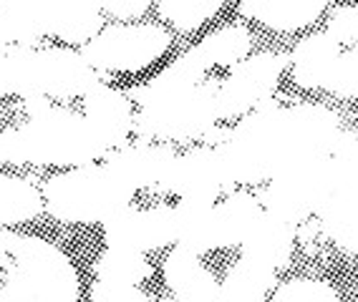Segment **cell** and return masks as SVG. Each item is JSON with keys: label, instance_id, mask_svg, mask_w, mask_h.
Segmentation results:
<instances>
[{"label": "cell", "instance_id": "ffe728a7", "mask_svg": "<svg viewBox=\"0 0 358 302\" xmlns=\"http://www.w3.org/2000/svg\"><path fill=\"white\" fill-rule=\"evenodd\" d=\"M343 48L323 33H313L295 45L290 63H293V81L303 89H326L328 78Z\"/></svg>", "mask_w": 358, "mask_h": 302}, {"label": "cell", "instance_id": "7a4b0ae2", "mask_svg": "<svg viewBox=\"0 0 358 302\" xmlns=\"http://www.w3.org/2000/svg\"><path fill=\"white\" fill-rule=\"evenodd\" d=\"M6 164H38V167H86L109 154L106 144L86 116L64 106H48L28 116L20 129L3 131Z\"/></svg>", "mask_w": 358, "mask_h": 302}, {"label": "cell", "instance_id": "52a82bcc", "mask_svg": "<svg viewBox=\"0 0 358 302\" xmlns=\"http://www.w3.org/2000/svg\"><path fill=\"white\" fill-rule=\"evenodd\" d=\"M331 154L298 156L282 164L268 179V187L262 192L265 212L275 214L290 225L306 222L323 204V197L331 184Z\"/></svg>", "mask_w": 358, "mask_h": 302}, {"label": "cell", "instance_id": "7c38bea8", "mask_svg": "<svg viewBox=\"0 0 358 302\" xmlns=\"http://www.w3.org/2000/svg\"><path fill=\"white\" fill-rule=\"evenodd\" d=\"M174 161H177V154L169 146L141 142L124 144V146L114 149L103 156L106 169H111L131 192H136V189L166 192Z\"/></svg>", "mask_w": 358, "mask_h": 302}, {"label": "cell", "instance_id": "e575fe53", "mask_svg": "<svg viewBox=\"0 0 358 302\" xmlns=\"http://www.w3.org/2000/svg\"><path fill=\"white\" fill-rule=\"evenodd\" d=\"M162 302H179V300H172V297H166V300ZM205 302H265L260 300V297H248V295H240V292H235V289H227L220 285V289L215 292V295L210 297V300Z\"/></svg>", "mask_w": 358, "mask_h": 302}, {"label": "cell", "instance_id": "83f0119b", "mask_svg": "<svg viewBox=\"0 0 358 302\" xmlns=\"http://www.w3.org/2000/svg\"><path fill=\"white\" fill-rule=\"evenodd\" d=\"M275 282H278L275 270H270V267H265V264L243 257L230 272H227L222 287L235 289V292H243V295H250V297H262V300H265V295L275 287Z\"/></svg>", "mask_w": 358, "mask_h": 302}, {"label": "cell", "instance_id": "8d00e7d4", "mask_svg": "<svg viewBox=\"0 0 358 302\" xmlns=\"http://www.w3.org/2000/svg\"><path fill=\"white\" fill-rule=\"evenodd\" d=\"M0 302H20V297L15 292H10L6 285H0Z\"/></svg>", "mask_w": 358, "mask_h": 302}, {"label": "cell", "instance_id": "3957f363", "mask_svg": "<svg viewBox=\"0 0 358 302\" xmlns=\"http://www.w3.org/2000/svg\"><path fill=\"white\" fill-rule=\"evenodd\" d=\"M217 86L220 78L202 81L189 89H131L129 96L139 101V116L134 129L141 144L159 136L172 142L202 139L212 126H217Z\"/></svg>", "mask_w": 358, "mask_h": 302}, {"label": "cell", "instance_id": "2e32d148", "mask_svg": "<svg viewBox=\"0 0 358 302\" xmlns=\"http://www.w3.org/2000/svg\"><path fill=\"white\" fill-rule=\"evenodd\" d=\"M43 23L48 36L86 45L103 31V13L91 0H43Z\"/></svg>", "mask_w": 358, "mask_h": 302}, {"label": "cell", "instance_id": "9c48e42d", "mask_svg": "<svg viewBox=\"0 0 358 302\" xmlns=\"http://www.w3.org/2000/svg\"><path fill=\"white\" fill-rule=\"evenodd\" d=\"M290 56L285 53H257L237 66H232L230 76L217 86V116L237 119L255 109L257 103L273 98Z\"/></svg>", "mask_w": 358, "mask_h": 302}, {"label": "cell", "instance_id": "484cf974", "mask_svg": "<svg viewBox=\"0 0 358 302\" xmlns=\"http://www.w3.org/2000/svg\"><path fill=\"white\" fill-rule=\"evenodd\" d=\"M33 63L31 48H0V96L33 98Z\"/></svg>", "mask_w": 358, "mask_h": 302}, {"label": "cell", "instance_id": "4316f807", "mask_svg": "<svg viewBox=\"0 0 358 302\" xmlns=\"http://www.w3.org/2000/svg\"><path fill=\"white\" fill-rule=\"evenodd\" d=\"M207 76V63L202 61L197 48H189L182 56H177L164 71L149 81V89H189L199 86Z\"/></svg>", "mask_w": 358, "mask_h": 302}, {"label": "cell", "instance_id": "44dd1931", "mask_svg": "<svg viewBox=\"0 0 358 302\" xmlns=\"http://www.w3.org/2000/svg\"><path fill=\"white\" fill-rule=\"evenodd\" d=\"M240 15L252 18L273 31H301L326 13L320 0H252L237 6Z\"/></svg>", "mask_w": 358, "mask_h": 302}, {"label": "cell", "instance_id": "74e56055", "mask_svg": "<svg viewBox=\"0 0 358 302\" xmlns=\"http://www.w3.org/2000/svg\"><path fill=\"white\" fill-rule=\"evenodd\" d=\"M0 164H6V139H3V131H0Z\"/></svg>", "mask_w": 358, "mask_h": 302}, {"label": "cell", "instance_id": "cb8c5ba5", "mask_svg": "<svg viewBox=\"0 0 358 302\" xmlns=\"http://www.w3.org/2000/svg\"><path fill=\"white\" fill-rule=\"evenodd\" d=\"M250 31L245 26H224L205 36V40L194 45L202 56V61L210 66H237L250 53Z\"/></svg>", "mask_w": 358, "mask_h": 302}, {"label": "cell", "instance_id": "6da1fadb", "mask_svg": "<svg viewBox=\"0 0 358 302\" xmlns=\"http://www.w3.org/2000/svg\"><path fill=\"white\" fill-rule=\"evenodd\" d=\"M341 134L338 114L323 103H257L215 149L230 192L237 184L268 181L298 156L331 154Z\"/></svg>", "mask_w": 358, "mask_h": 302}, {"label": "cell", "instance_id": "5bb4252c", "mask_svg": "<svg viewBox=\"0 0 358 302\" xmlns=\"http://www.w3.org/2000/svg\"><path fill=\"white\" fill-rule=\"evenodd\" d=\"M83 116L96 129L101 142L109 151L124 146L134 129V109L131 98L119 89L99 81L94 89L83 96Z\"/></svg>", "mask_w": 358, "mask_h": 302}, {"label": "cell", "instance_id": "d6986e66", "mask_svg": "<svg viewBox=\"0 0 358 302\" xmlns=\"http://www.w3.org/2000/svg\"><path fill=\"white\" fill-rule=\"evenodd\" d=\"M43 0H3L0 3V48H31L43 43Z\"/></svg>", "mask_w": 358, "mask_h": 302}, {"label": "cell", "instance_id": "d4e9b609", "mask_svg": "<svg viewBox=\"0 0 358 302\" xmlns=\"http://www.w3.org/2000/svg\"><path fill=\"white\" fill-rule=\"evenodd\" d=\"M96 280L106 282H122V285H136L152 277V264L141 252L119 250V247H106L94 262Z\"/></svg>", "mask_w": 358, "mask_h": 302}, {"label": "cell", "instance_id": "9a60e30c", "mask_svg": "<svg viewBox=\"0 0 358 302\" xmlns=\"http://www.w3.org/2000/svg\"><path fill=\"white\" fill-rule=\"evenodd\" d=\"M240 247H243V257L265 264L275 272L285 270L293 257L295 225L262 209L243 237Z\"/></svg>", "mask_w": 358, "mask_h": 302}, {"label": "cell", "instance_id": "8fae6325", "mask_svg": "<svg viewBox=\"0 0 358 302\" xmlns=\"http://www.w3.org/2000/svg\"><path fill=\"white\" fill-rule=\"evenodd\" d=\"M101 78L83 61L81 53L71 48H43L36 51L33 63V96L76 98L86 96Z\"/></svg>", "mask_w": 358, "mask_h": 302}, {"label": "cell", "instance_id": "7402d4cb", "mask_svg": "<svg viewBox=\"0 0 358 302\" xmlns=\"http://www.w3.org/2000/svg\"><path fill=\"white\" fill-rule=\"evenodd\" d=\"M262 212L260 202L248 192H232L227 199L215 204V219H217V245L235 247L243 242L257 214Z\"/></svg>", "mask_w": 358, "mask_h": 302}, {"label": "cell", "instance_id": "8992f818", "mask_svg": "<svg viewBox=\"0 0 358 302\" xmlns=\"http://www.w3.org/2000/svg\"><path fill=\"white\" fill-rule=\"evenodd\" d=\"M331 184L318 206L320 229L345 252L356 255L358 250V156L356 134L341 131L331 149Z\"/></svg>", "mask_w": 358, "mask_h": 302}, {"label": "cell", "instance_id": "f546056e", "mask_svg": "<svg viewBox=\"0 0 358 302\" xmlns=\"http://www.w3.org/2000/svg\"><path fill=\"white\" fill-rule=\"evenodd\" d=\"M270 302H338V295L323 280H290L278 287Z\"/></svg>", "mask_w": 358, "mask_h": 302}, {"label": "cell", "instance_id": "1f68e13d", "mask_svg": "<svg viewBox=\"0 0 358 302\" xmlns=\"http://www.w3.org/2000/svg\"><path fill=\"white\" fill-rule=\"evenodd\" d=\"M328 36L343 48H356V36H358V8L356 6H341L333 10L331 20H328Z\"/></svg>", "mask_w": 358, "mask_h": 302}, {"label": "cell", "instance_id": "d6a6232c", "mask_svg": "<svg viewBox=\"0 0 358 302\" xmlns=\"http://www.w3.org/2000/svg\"><path fill=\"white\" fill-rule=\"evenodd\" d=\"M91 302H152L136 285L96 280L91 285Z\"/></svg>", "mask_w": 358, "mask_h": 302}, {"label": "cell", "instance_id": "ac0fdd59", "mask_svg": "<svg viewBox=\"0 0 358 302\" xmlns=\"http://www.w3.org/2000/svg\"><path fill=\"white\" fill-rule=\"evenodd\" d=\"M164 280L174 292V300L179 302H205L220 289L215 275L199 262V255L182 247L169 252L164 262Z\"/></svg>", "mask_w": 358, "mask_h": 302}, {"label": "cell", "instance_id": "277c9868", "mask_svg": "<svg viewBox=\"0 0 358 302\" xmlns=\"http://www.w3.org/2000/svg\"><path fill=\"white\" fill-rule=\"evenodd\" d=\"M134 192L106 164H86L69 169L45 181L43 206L58 222L96 225L131 206Z\"/></svg>", "mask_w": 358, "mask_h": 302}, {"label": "cell", "instance_id": "d590c367", "mask_svg": "<svg viewBox=\"0 0 358 302\" xmlns=\"http://www.w3.org/2000/svg\"><path fill=\"white\" fill-rule=\"evenodd\" d=\"M15 242H18V234L6 227H0V264L10 262V252H13Z\"/></svg>", "mask_w": 358, "mask_h": 302}, {"label": "cell", "instance_id": "30bf717a", "mask_svg": "<svg viewBox=\"0 0 358 302\" xmlns=\"http://www.w3.org/2000/svg\"><path fill=\"white\" fill-rule=\"evenodd\" d=\"M103 239L109 247L131 252H152L174 242V209L169 204L136 209L127 206L103 222Z\"/></svg>", "mask_w": 358, "mask_h": 302}, {"label": "cell", "instance_id": "4fadbf2b", "mask_svg": "<svg viewBox=\"0 0 358 302\" xmlns=\"http://www.w3.org/2000/svg\"><path fill=\"white\" fill-rule=\"evenodd\" d=\"M166 192L177 194L179 199L217 202L222 192H230L215 149H192L185 156H177L169 174ZM232 194V192H230Z\"/></svg>", "mask_w": 358, "mask_h": 302}, {"label": "cell", "instance_id": "f1b7e54d", "mask_svg": "<svg viewBox=\"0 0 358 302\" xmlns=\"http://www.w3.org/2000/svg\"><path fill=\"white\" fill-rule=\"evenodd\" d=\"M159 15L166 18L179 31H194L205 20L215 18L222 10V3H210V0H162Z\"/></svg>", "mask_w": 358, "mask_h": 302}, {"label": "cell", "instance_id": "4dcf8cb0", "mask_svg": "<svg viewBox=\"0 0 358 302\" xmlns=\"http://www.w3.org/2000/svg\"><path fill=\"white\" fill-rule=\"evenodd\" d=\"M326 89L333 91L336 96H343V98L356 96V91H358V56H356V48H348V51L341 53V58L336 61V66H333Z\"/></svg>", "mask_w": 358, "mask_h": 302}, {"label": "cell", "instance_id": "5b68a950", "mask_svg": "<svg viewBox=\"0 0 358 302\" xmlns=\"http://www.w3.org/2000/svg\"><path fill=\"white\" fill-rule=\"evenodd\" d=\"M3 285L20 302H81V282L73 262L64 250L41 237L18 234Z\"/></svg>", "mask_w": 358, "mask_h": 302}, {"label": "cell", "instance_id": "e0dca14e", "mask_svg": "<svg viewBox=\"0 0 358 302\" xmlns=\"http://www.w3.org/2000/svg\"><path fill=\"white\" fill-rule=\"evenodd\" d=\"M174 209V242L182 250L202 255L217 250V219H215V202L179 199Z\"/></svg>", "mask_w": 358, "mask_h": 302}, {"label": "cell", "instance_id": "603a6c76", "mask_svg": "<svg viewBox=\"0 0 358 302\" xmlns=\"http://www.w3.org/2000/svg\"><path fill=\"white\" fill-rule=\"evenodd\" d=\"M43 212V194L28 179L0 174V227L28 222Z\"/></svg>", "mask_w": 358, "mask_h": 302}, {"label": "cell", "instance_id": "836d02e7", "mask_svg": "<svg viewBox=\"0 0 358 302\" xmlns=\"http://www.w3.org/2000/svg\"><path fill=\"white\" fill-rule=\"evenodd\" d=\"M103 15H114L119 20H134L149 10V0H103L99 3Z\"/></svg>", "mask_w": 358, "mask_h": 302}, {"label": "cell", "instance_id": "ba28073f", "mask_svg": "<svg viewBox=\"0 0 358 302\" xmlns=\"http://www.w3.org/2000/svg\"><path fill=\"white\" fill-rule=\"evenodd\" d=\"M169 43V31L157 23H116L83 45L81 56L96 73H136L159 61Z\"/></svg>", "mask_w": 358, "mask_h": 302}]
</instances>
